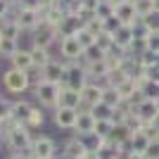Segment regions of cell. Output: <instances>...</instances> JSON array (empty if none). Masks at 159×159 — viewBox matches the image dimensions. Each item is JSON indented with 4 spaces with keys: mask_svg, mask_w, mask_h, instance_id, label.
Here are the masks:
<instances>
[{
    "mask_svg": "<svg viewBox=\"0 0 159 159\" xmlns=\"http://www.w3.org/2000/svg\"><path fill=\"white\" fill-rule=\"evenodd\" d=\"M116 17L121 19V24H133V21L138 19V12H135L133 0H128V2H124V5L116 7Z\"/></svg>",
    "mask_w": 159,
    "mask_h": 159,
    "instance_id": "44dd1931",
    "label": "cell"
},
{
    "mask_svg": "<svg viewBox=\"0 0 159 159\" xmlns=\"http://www.w3.org/2000/svg\"><path fill=\"white\" fill-rule=\"evenodd\" d=\"M10 66H14V69H21V71H29L33 66V60H31V52H29V48H19L17 52L10 57Z\"/></svg>",
    "mask_w": 159,
    "mask_h": 159,
    "instance_id": "d6986e66",
    "label": "cell"
},
{
    "mask_svg": "<svg viewBox=\"0 0 159 159\" xmlns=\"http://www.w3.org/2000/svg\"><path fill=\"white\" fill-rule=\"evenodd\" d=\"M81 105H83V100H81V90H74V88L62 86L60 105H57V107H74V109H81Z\"/></svg>",
    "mask_w": 159,
    "mask_h": 159,
    "instance_id": "ac0fdd59",
    "label": "cell"
},
{
    "mask_svg": "<svg viewBox=\"0 0 159 159\" xmlns=\"http://www.w3.org/2000/svg\"><path fill=\"white\" fill-rule=\"evenodd\" d=\"M19 40H14V38H2L0 40V60H10L17 50H19Z\"/></svg>",
    "mask_w": 159,
    "mask_h": 159,
    "instance_id": "cb8c5ba5",
    "label": "cell"
},
{
    "mask_svg": "<svg viewBox=\"0 0 159 159\" xmlns=\"http://www.w3.org/2000/svg\"><path fill=\"white\" fill-rule=\"evenodd\" d=\"M95 45H98V48H102L105 52H109V48L114 45V36H112V33H107V31L98 33V38H95Z\"/></svg>",
    "mask_w": 159,
    "mask_h": 159,
    "instance_id": "d590c367",
    "label": "cell"
},
{
    "mask_svg": "<svg viewBox=\"0 0 159 159\" xmlns=\"http://www.w3.org/2000/svg\"><path fill=\"white\" fill-rule=\"evenodd\" d=\"M31 143H33L31 128H26L24 124H19V126L14 128L12 133H7V135H5V145L10 147V152H19V150H26V147H31Z\"/></svg>",
    "mask_w": 159,
    "mask_h": 159,
    "instance_id": "277c9868",
    "label": "cell"
},
{
    "mask_svg": "<svg viewBox=\"0 0 159 159\" xmlns=\"http://www.w3.org/2000/svg\"><path fill=\"white\" fill-rule=\"evenodd\" d=\"M26 74H29V81H31V88L45 81V76H43V69H40V66H31Z\"/></svg>",
    "mask_w": 159,
    "mask_h": 159,
    "instance_id": "ab89813d",
    "label": "cell"
},
{
    "mask_svg": "<svg viewBox=\"0 0 159 159\" xmlns=\"http://www.w3.org/2000/svg\"><path fill=\"white\" fill-rule=\"evenodd\" d=\"M150 124H152V126H154V128H157V133H159V114H157V116H154V119H152V121H150Z\"/></svg>",
    "mask_w": 159,
    "mask_h": 159,
    "instance_id": "c3c4849f",
    "label": "cell"
},
{
    "mask_svg": "<svg viewBox=\"0 0 159 159\" xmlns=\"http://www.w3.org/2000/svg\"><path fill=\"white\" fill-rule=\"evenodd\" d=\"M124 124H126V126L131 128V133H138L140 128L145 126V121H143V119H140V116H138V114H135V109L126 114V119H124Z\"/></svg>",
    "mask_w": 159,
    "mask_h": 159,
    "instance_id": "836d02e7",
    "label": "cell"
},
{
    "mask_svg": "<svg viewBox=\"0 0 159 159\" xmlns=\"http://www.w3.org/2000/svg\"><path fill=\"white\" fill-rule=\"evenodd\" d=\"M147 50H152V52L159 55V33H150L147 36Z\"/></svg>",
    "mask_w": 159,
    "mask_h": 159,
    "instance_id": "ee69618b",
    "label": "cell"
},
{
    "mask_svg": "<svg viewBox=\"0 0 159 159\" xmlns=\"http://www.w3.org/2000/svg\"><path fill=\"white\" fill-rule=\"evenodd\" d=\"M90 114L95 116V121H100V119H112L114 107H109L107 102H98V105L90 107Z\"/></svg>",
    "mask_w": 159,
    "mask_h": 159,
    "instance_id": "83f0119b",
    "label": "cell"
},
{
    "mask_svg": "<svg viewBox=\"0 0 159 159\" xmlns=\"http://www.w3.org/2000/svg\"><path fill=\"white\" fill-rule=\"evenodd\" d=\"M95 12H98L100 19H107V17H112V14L116 12V7H114L109 0H100V5H98V10H95Z\"/></svg>",
    "mask_w": 159,
    "mask_h": 159,
    "instance_id": "8d00e7d4",
    "label": "cell"
},
{
    "mask_svg": "<svg viewBox=\"0 0 159 159\" xmlns=\"http://www.w3.org/2000/svg\"><path fill=\"white\" fill-rule=\"evenodd\" d=\"M135 114H138L140 119L145 121V124H150V121L154 119L159 114V102L157 100H150V98H145L143 102H140L138 107H135Z\"/></svg>",
    "mask_w": 159,
    "mask_h": 159,
    "instance_id": "e0dca14e",
    "label": "cell"
},
{
    "mask_svg": "<svg viewBox=\"0 0 159 159\" xmlns=\"http://www.w3.org/2000/svg\"><path fill=\"white\" fill-rule=\"evenodd\" d=\"M76 119H79V109H74V107H57V109H52V121L62 131H74Z\"/></svg>",
    "mask_w": 159,
    "mask_h": 159,
    "instance_id": "9c48e42d",
    "label": "cell"
},
{
    "mask_svg": "<svg viewBox=\"0 0 159 159\" xmlns=\"http://www.w3.org/2000/svg\"><path fill=\"white\" fill-rule=\"evenodd\" d=\"M121 26H124V24H121V19H119V17H116V12H114L112 17H107V19H102V31L112 33V36H114V33H116V31H119Z\"/></svg>",
    "mask_w": 159,
    "mask_h": 159,
    "instance_id": "d6a6232c",
    "label": "cell"
},
{
    "mask_svg": "<svg viewBox=\"0 0 159 159\" xmlns=\"http://www.w3.org/2000/svg\"><path fill=\"white\" fill-rule=\"evenodd\" d=\"M0 36H2V38L19 40L21 36H24V31H21V26H19L17 19H0Z\"/></svg>",
    "mask_w": 159,
    "mask_h": 159,
    "instance_id": "ffe728a7",
    "label": "cell"
},
{
    "mask_svg": "<svg viewBox=\"0 0 159 159\" xmlns=\"http://www.w3.org/2000/svg\"><path fill=\"white\" fill-rule=\"evenodd\" d=\"M17 21H19V26H21V31H24V33H31L33 29L43 21V14H40V10H33V7H21V5H19Z\"/></svg>",
    "mask_w": 159,
    "mask_h": 159,
    "instance_id": "30bf717a",
    "label": "cell"
},
{
    "mask_svg": "<svg viewBox=\"0 0 159 159\" xmlns=\"http://www.w3.org/2000/svg\"><path fill=\"white\" fill-rule=\"evenodd\" d=\"M81 140L86 143V147H88V152H98L100 147L105 145V138H100L98 133H86V135H81Z\"/></svg>",
    "mask_w": 159,
    "mask_h": 159,
    "instance_id": "4dcf8cb0",
    "label": "cell"
},
{
    "mask_svg": "<svg viewBox=\"0 0 159 159\" xmlns=\"http://www.w3.org/2000/svg\"><path fill=\"white\" fill-rule=\"evenodd\" d=\"M140 157H143V159H159V140H152Z\"/></svg>",
    "mask_w": 159,
    "mask_h": 159,
    "instance_id": "60d3db41",
    "label": "cell"
},
{
    "mask_svg": "<svg viewBox=\"0 0 159 159\" xmlns=\"http://www.w3.org/2000/svg\"><path fill=\"white\" fill-rule=\"evenodd\" d=\"M88 154V147L86 143L81 140V135H71L62 143V150H60V157L64 159H83Z\"/></svg>",
    "mask_w": 159,
    "mask_h": 159,
    "instance_id": "ba28073f",
    "label": "cell"
},
{
    "mask_svg": "<svg viewBox=\"0 0 159 159\" xmlns=\"http://www.w3.org/2000/svg\"><path fill=\"white\" fill-rule=\"evenodd\" d=\"M83 55V48H81L79 38L76 36H64L57 43V57H62L64 62H76Z\"/></svg>",
    "mask_w": 159,
    "mask_h": 159,
    "instance_id": "8992f818",
    "label": "cell"
},
{
    "mask_svg": "<svg viewBox=\"0 0 159 159\" xmlns=\"http://www.w3.org/2000/svg\"><path fill=\"white\" fill-rule=\"evenodd\" d=\"M81 29H83V21L79 19V14H64V19L60 21L57 31H60V36L64 38V36H76Z\"/></svg>",
    "mask_w": 159,
    "mask_h": 159,
    "instance_id": "9a60e30c",
    "label": "cell"
},
{
    "mask_svg": "<svg viewBox=\"0 0 159 159\" xmlns=\"http://www.w3.org/2000/svg\"><path fill=\"white\" fill-rule=\"evenodd\" d=\"M43 124H45V109L36 105V107L31 109V116H29V121L24 124V126H26V128H31V131H33V128H40Z\"/></svg>",
    "mask_w": 159,
    "mask_h": 159,
    "instance_id": "d4e9b609",
    "label": "cell"
},
{
    "mask_svg": "<svg viewBox=\"0 0 159 159\" xmlns=\"http://www.w3.org/2000/svg\"><path fill=\"white\" fill-rule=\"evenodd\" d=\"M95 131V116L90 114V109H79V119H76V126H74V135H86V133Z\"/></svg>",
    "mask_w": 159,
    "mask_h": 159,
    "instance_id": "4fadbf2b",
    "label": "cell"
},
{
    "mask_svg": "<svg viewBox=\"0 0 159 159\" xmlns=\"http://www.w3.org/2000/svg\"><path fill=\"white\" fill-rule=\"evenodd\" d=\"M133 5H135L138 17H147V14H152L154 10H159L157 0H133Z\"/></svg>",
    "mask_w": 159,
    "mask_h": 159,
    "instance_id": "484cf974",
    "label": "cell"
},
{
    "mask_svg": "<svg viewBox=\"0 0 159 159\" xmlns=\"http://www.w3.org/2000/svg\"><path fill=\"white\" fill-rule=\"evenodd\" d=\"M102 93H105V88L100 86V83H95V81H88L86 86L81 88V100H83L81 109H90L93 105L102 102Z\"/></svg>",
    "mask_w": 159,
    "mask_h": 159,
    "instance_id": "8fae6325",
    "label": "cell"
},
{
    "mask_svg": "<svg viewBox=\"0 0 159 159\" xmlns=\"http://www.w3.org/2000/svg\"><path fill=\"white\" fill-rule=\"evenodd\" d=\"M143 21H145V26L150 29V33H159V10H154L152 14L143 17Z\"/></svg>",
    "mask_w": 159,
    "mask_h": 159,
    "instance_id": "f35d334b",
    "label": "cell"
},
{
    "mask_svg": "<svg viewBox=\"0 0 159 159\" xmlns=\"http://www.w3.org/2000/svg\"><path fill=\"white\" fill-rule=\"evenodd\" d=\"M36 105H31V102H29V100H24V98H17V100H12V116L17 121H19V124H26L29 121V116H31V109Z\"/></svg>",
    "mask_w": 159,
    "mask_h": 159,
    "instance_id": "2e32d148",
    "label": "cell"
},
{
    "mask_svg": "<svg viewBox=\"0 0 159 159\" xmlns=\"http://www.w3.org/2000/svg\"><path fill=\"white\" fill-rule=\"evenodd\" d=\"M157 2H159V0H157Z\"/></svg>",
    "mask_w": 159,
    "mask_h": 159,
    "instance_id": "9f6ffc18",
    "label": "cell"
},
{
    "mask_svg": "<svg viewBox=\"0 0 159 159\" xmlns=\"http://www.w3.org/2000/svg\"><path fill=\"white\" fill-rule=\"evenodd\" d=\"M21 7H33V10H38L40 7V0H19Z\"/></svg>",
    "mask_w": 159,
    "mask_h": 159,
    "instance_id": "bcb514c9",
    "label": "cell"
},
{
    "mask_svg": "<svg viewBox=\"0 0 159 159\" xmlns=\"http://www.w3.org/2000/svg\"><path fill=\"white\" fill-rule=\"evenodd\" d=\"M116 90H119V95L124 100H131L133 95L138 93V86H135V79H133V76H128L126 81H124V83H119V86H116Z\"/></svg>",
    "mask_w": 159,
    "mask_h": 159,
    "instance_id": "4316f807",
    "label": "cell"
},
{
    "mask_svg": "<svg viewBox=\"0 0 159 159\" xmlns=\"http://www.w3.org/2000/svg\"><path fill=\"white\" fill-rule=\"evenodd\" d=\"M7 159H21V157H19V154H14V152H10V157H7Z\"/></svg>",
    "mask_w": 159,
    "mask_h": 159,
    "instance_id": "f907efd6",
    "label": "cell"
},
{
    "mask_svg": "<svg viewBox=\"0 0 159 159\" xmlns=\"http://www.w3.org/2000/svg\"><path fill=\"white\" fill-rule=\"evenodd\" d=\"M14 2H10V0H0V19H5L7 12H10V7H12Z\"/></svg>",
    "mask_w": 159,
    "mask_h": 159,
    "instance_id": "f6af8a7d",
    "label": "cell"
},
{
    "mask_svg": "<svg viewBox=\"0 0 159 159\" xmlns=\"http://www.w3.org/2000/svg\"><path fill=\"white\" fill-rule=\"evenodd\" d=\"M0 138H5V131H2V119H0Z\"/></svg>",
    "mask_w": 159,
    "mask_h": 159,
    "instance_id": "816d5d0a",
    "label": "cell"
},
{
    "mask_svg": "<svg viewBox=\"0 0 159 159\" xmlns=\"http://www.w3.org/2000/svg\"><path fill=\"white\" fill-rule=\"evenodd\" d=\"M133 40H135V36H133V29L128 26V24H124L119 31L114 33V43H116V45H121V48H126V50L131 48Z\"/></svg>",
    "mask_w": 159,
    "mask_h": 159,
    "instance_id": "7402d4cb",
    "label": "cell"
},
{
    "mask_svg": "<svg viewBox=\"0 0 159 159\" xmlns=\"http://www.w3.org/2000/svg\"><path fill=\"white\" fill-rule=\"evenodd\" d=\"M152 140L147 138L143 131H138V133H133L131 135V147H133V154H143L147 150V145H150Z\"/></svg>",
    "mask_w": 159,
    "mask_h": 159,
    "instance_id": "603a6c76",
    "label": "cell"
},
{
    "mask_svg": "<svg viewBox=\"0 0 159 159\" xmlns=\"http://www.w3.org/2000/svg\"><path fill=\"white\" fill-rule=\"evenodd\" d=\"M131 128L126 126V124H114V131H112V138L109 140H114V143H126V140H131Z\"/></svg>",
    "mask_w": 159,
    "mask_h": 159,
    "instance_id": "f546056e",
    "label": "cell"
},
{
    "mask_svg": "<svg viewBox=\"0 0 159 159\" xmlns=\"http://www.w3.org/2000/svg\"><path fill=\"white\" fill-rule=\"evenodd\" d=\"M31 93H33V100L38 102V107H43V109H57L62 86L60 83H52V81H43V83L31 88Z\"/></svg>",
    "mask_w": 159,
    "mask_h": 159,
    "instance_id": "7a4b0ae2",
    "label": "cell"
},
{
    "mask_svg": "<svg viewBox=\"0 0 159 159\" xmlns=\"http://www.w3.org/2000/svg\"><path fill=\"white\" fill-rule=\"evenodd\" d=\"M76 38H79V43H81V48H83V50H86V48H90V45H95V36L88 31L86 26L76 33Z\"/></svg>",
    "mask_w": 159,
    "mask_h": 159,
    "instance_id": "74e56055",
    "label": "cell"
},
{
    "mask_svg": "<svg viewBox=\"0 0 159 159\" xmlns=\"http://www.w3.org/2000/svg\"><path fill=\"white\" fill-rule=\"evenodd\" d=\"M60 31H57V26H52V24H48L45 19L40 21L38 26L33 29L31 33H29V43H36V45H45V48H52L60 43Z\"/></svg>",
    "mask_w": 159,
    "mask_h": 159,
    "instance_id": "3957f363",
    "label": "cell"
},
{
    "mask_svg": "<svg viewBox=\"0 0 159 159\" xmlns=\"http://www.w3.org/2000/svg\"><path fill=\"white\" fill-rule=\"evenodd\" d=\"M31 147H33V154H36V159H55L57 154H60V150H57V143H55L50 135H38V138H33Z\"/></svg>",
    "mask_w": 159,
    "mask_h": 159,
    "instance_id": "52a82bcc",
    "label": "cell"
},
{
    "mask_svg": "<svg viewBox=\"0 0 159 159\" xmlns=\"http://www.w3.org/2000/svg\"><path fill=\"white\" fill-rule=\"evenodd\" d=\"M43 76H45V81H52V83H60V86H64V76H66V62L62 60V57H55L50 64L43 66Z\"/></svg>",
    "mask_w": 159,
    "mask_h": 159,
    "instance_id": "7c38bea8",
    "label": "cell"
},
{
    "mask_svg": "<svg viewBox=\"0 0 159 159\" xmlns=\"http://www.w3.org/2000/svg\"><path fill=\"white\" fill-rule=\"evenodd\" d=\"M10 2H19V0H10Z\"/></svg>",
    "mask_w": 159,
    "mask_h": 159,
    "instance_id": "db71d44e",
    "label": "cell"
},
{
    "mask_svg": "<svg viewBox=\"0 0 159 159\" xmlns=\"http://www.w3.org/2000/svg\"><path fill=\"white\" fill-rule=\"evenodd\" d=\"M88 81H90V76H88L86 66L79 64V62H66V76H64V86L66 88L81 90Z\"/></svg>",
    "mask_w": 159,
    "mask_h": 159,
    "instance_id": "5b68a950",
    "label": "cell"
},
{
    "mask_svg": "<svg viewBox=\"0 0 159 159\" xmlns=\"http://www.w3.org/2000/svg\"><path fill=\"white\" fill-rule=\"evenodd\" d=\"M10 112H12V100H7V98H0V119L10 116Z\"/></svg>",
    "mask_w": 159,
    "mask_h": 159,
    "instance_id": "7bdbcfd3",
    "label": "cell"
},
{
    "mask_svg": "<svg viewBox=\"0 0 159 159\" xmlns=\"http://www.w3.org/2000/svg\"><path fill=\"white\" fill-rule=\"evenodd\" d=\"M102 102H107L109 107H114V109H116V107L124 102V98L119 95V90H116V88L109 86V88H105V93H102Z\"/></svg>",
    "mask_w": 159,
    "mask_h": 159,
    "instance_id": "1f68e13d",
    "label": "cell"
},
{
    "mask_svg": "<svg viewBox=\"0 0 159 159\" xmlns=\"http://www.w3.org/2000/svg\"><path fill=\"white\" fill-rule=\"evenodd\" d=\"M131 159H143V157H140V154H133V157Z\"/></svg>",
    "mask_w": 159,
    "mask_h": 159,
    "instance_id": "f5cc1de1",
    "label": "cell"
},
{
    "mask_svg": "<svg viewBox=\"0 0 159 159\" xmlns=\"http://www.w3.org/2000/svg\"><path fill=\"white\" fill-rule=\"evenodd\" d=\"M81 5L86 7V10H98L100 0H81Z\"/></svg>",
    "mask_w": 159,
    "mask_h": 159,
    "instance_id": "7dc6e473",
    "label": "cell"
},
{
    "mask_svg": "<svg viewBox=\"0 0 159 159\" xmlns=\"http://www.w3.org/2000/svg\"><path fill=\"white\" fill-rule=\"evenodd\" d=\"M29 52H31V60H33V66H43L50 64V62L55 60V55H52V48H45V45H29Z\"/></svg>",
    "mask_w": 159,
    "mask_h": 159,
    "instance_id": "5bb4252c",
    "label": "cell"
},
{
    "mask_svg": "<svg viewBox=\"0 0 159 159\" xmlns=\"http://www.w3.org/2000/svg\"><path fill=\"white\" fill-rule=\"evenodd\" d=\"M112 131H114V121L112 119H100V121H95V131L93 133H98L100 138L109 140V138H112Z\"/></svg>",
    "mask_w": 159,
    "mask_h": 159,
    "instance_id": "f1b7e54d",
    "label": "cell"
},
{
    "mask_svg": "<svg viewBox=\"0 0 159 159\" xmlns=\"http://www.w3.org/2000/svg\"><path fill=\"white\" fill-rule=\"evenodd\" d=\"M0 83L5 88V93H10V95H24L26 90H31L29 74L21 71V69H14V66H7L5 71H2Z\"/></svg>",
    "mask_w": 159,
    "mask_h": 159,
    "instance_id": "6da1fadb",
    "label": "cell"
},
{
    "mask_svg": "<svg viewBox=\"0 0 159 159\" xmlns=\"http://www.w3.org/2000/svg\"><path fill=\"white\" fill-rule=\"evenodd\" d=\"M109 2H112L114 7H119V5H124V2H128V0H109Z\"/></svg>",
    "mask_w": 159,
    "mask_h": 159,
    "instance_id": "681fc988",
    "label": "cell"
},
{
    "mask_svg": "<svg viewBox=\"0 0 159 159\" xmlns=\"http://www.w3.org/2000/svg\"><path fill=\"white\" fill-rule=\"evenodd\" d=\"M128 26L133 29V36H135V38H147V36H150V29L145 26L143 17H138V19L133 21V24H128Z\"/></svg>",
    "mask_w": 159,
    "mask_h": 159,
    "instance_id": "e575fe53",
    "label": "cell"
},
{
    "mask_svg": "<svg viewBox=\"0 0 159 159\" xmlns=\"http://www.w3.org/2000/svg\"><path fill=\"white\" fill-rule=\"evenodd\" d=\"M0 40H2V36H0Z\"/></svg>",
    "mask_w": 159,
    "mask_h": 159,
    "instance_id": "11a10c76",
    "label": "cell"
},
{
    "mask_svg": "<svg viewBox=\"0 0 159 159\" xmlns=\"http://www.w3.org/2000/svg\"><path fill=\"white\" fill-rule=\"evenodd\" d=\"M86 29H88V31H90V33H93L95 38H98V33H102V19H100V17H95V19H90V21H88V24H86Z\"/></svg>",
    "mask_w": 159,
    "mask_h": 159,
    "instance_id": "b9f144b4",
    "label": "cell"
}]
</instances>
